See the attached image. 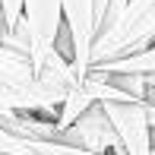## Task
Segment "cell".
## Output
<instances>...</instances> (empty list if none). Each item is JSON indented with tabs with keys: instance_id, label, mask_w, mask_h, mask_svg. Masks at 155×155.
I'll return each instance as SVG.
<instances>
[{
	"instance_id": "obj_10",
	"label": "cell",
	"mask_w": 155,
	"mask_h": 155,
	"mask_svg": "<svg viewBox=\"0 0 155 155\" xmlns=\"http://www.w3.org/2000/svg\"><path fill=\"white\" fill-rule=\"evenodd\" d=\"M0 38H3V35H0Z\"/></svg>"
},
{
	"instance_id": "obj_7",
	"label": "cell",
	"mask_w": 155,
	"mask_h": 155,
	"mask_svg": "<svg viewBox=\"0 0 155 155\" xmlns=\"http://www.w3.org/2000/svg\"><path fill=\"white\" fill-rule=\"evenodd\" d=\"M98 73H155V54L152 48H143L136 54H127V57L108 60V63H92Z\"/></svg>"
},
{
	"instance_id": "obj_8",
	"label": "cell",
	"mask_w": 155,
	"mask_h": 155,
	"mask_svg": "<svg viewBox=\"0 0 155 155\" xmlns=\"http://www.w3.org/2000/svg\"><path fill=\"white\" fill-rule=\"evenodd\" d=\"M124 3H127V0H92V22H95V32L104 29V25L120 13ZM92 38H95V35H92Z\"/></svg>"
},
{
	"instance_id": "obj_3",
	"label": "cell",
	"mask_w": 155,
	"mask_h": 155,
	"mask_svg": "<svg viewBox=\"0 0 155 155\" xmlns=\"http://www.w3.org/2000/svg\"><path fill=\"white\" fill-rule=\"evenodd\" d=\"M101 111L114 130L124 155H152V120L155 104L146 101H108L101 98Z\"/></svg>"
},
{
	"instance_id": "obj_2",
	"label": "cell",
	"mask_w": 155,
	"mask_h": 155,
	"mask_svg": "<svg viewBox=\"0 0 155 155\" xmlns=\"http://www.w3.org/2000/svg\"><path fill=\"white\" fill-rule=\"evenodd\" d=\"M152 35H155V0H127L120 13L104 29L95 32L89 45V67L152 48Z\"/></svg>"
},
{
	"instance_id": "obj_1",
	"label": "cell",
	"mask_w": 155,
	"mask_h": 155,
	"mask_svg": "<svg viewBox=\"0 0 155 155\" xmlns=\"http://www.w3.org/2000/svg\"><path fill=\"white\" fill-rule=\"evenodd\" d=\"M82 79L63 51H57L35 73L25 51L0 41V124L10 114H38L45 120L57 117L60 101Z\"/></svg>"
},
{
	"instance_id": "obj_6",
	"label": "cell",
	"mask_w": 155,
	"mask_h": 155,
	"mask_svg": "<svg viewBox=\"0 0 155 155\" xmlns=\"http://www.w3.org/2000/svg\"><path fill=\"white\" fill-rule=\"evenodd\" d=\"M0 152L3 155H92L73 149V146H63L57 139H29V136H16V133L3 130L0 127Z\"/></svg>"
},
{
	"instance_id": "obj_9",
	"label": "cell",
	"mask_w": 155,
	"mask_h": 155,
	"mask_svg": "<svg viewBox=\"0 0 155 155\" xmlns=\"http://www.w3.org/2000/svg\"><path fill=\"white\" fill-rule=\"evenodd\" d=\"M22 16V0H0V35L13 32ZM3 41V38H0Z\"/></svg>"
},
{
	"instance_id": "obj_5",
	"label": "cell",
	"mask_w": 155,
	"mask_h": 155,
	"mask_svg": "<svg viewBox=\"0 0 155 155\" xmlns=\"http://www.w3.org/2000/svg\"><path fill=\"white\" fill-rule=\"evenodd\" d=\"M60 16H63V32H67L70 51L67 57L79 76H86L89 67V45L95 35L92 22V0H60Z\"/></svg>"
},
{
	"instance_id": "obj_4",
	"label": "cell",
	"mask_w": 155,
	"mask_h": 155,
	"mask_svg": "<svg viewBox=\"0 0 155 155\" xmlns=\"http://www.w3.org/2000/svg\"><path fill=\"white\" fill-rule=\"evenodd\" d=\"M54 139L63 146H73V149L92 152V155H124V149H120V143H117V136H114V130H111V124H108L98 101L92 108H86L70 127L54 133Z\"/></svg>"
},
{
	"instance_id": "obj_11",
	"label": "cell",
	"mask_w": 155,
	"mask_h": 155,
	"mask_svg": "<svg viewBox=\"0 0 155 155\" xmlns=\"http://www.w3.org/2000/svg\"><path fill=\"white\" fill-rule=\"evenodd\" d=\"M0 155H3V152H0Z\"/></svg>"
}]
</instances>
